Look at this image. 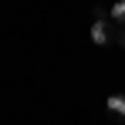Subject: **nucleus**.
Instances as JSON below:
<instances>
[{"mask_svg":"<svg viewBox=\"0 0 125 125\" xmlns=\"http://www.w3.org/2000/svg\"><path fill=\"white\" fill-rule=\"evenodd\" d=\"M122 47H125V34H122Z\"/></svg>","mask_w":125,"mask_h":125,"instance_id":"4","label":"nucleus"},{"mask_svg":"<svg viewBox=\"0 0 125 125\" xmlns=\"http://www.w3.org/2000/svg\"><path fill=\"white\" fill-rule=\"evenodd\" d=\"M105 108H108L112 115H125V95H108Z\"/></svg>","mask_w":125,"mask_h":125,"instance_id":"2","label":"nucleus"},{"mask_svg":"<svg viewBox=\"0 0 125 125\" xmlns=\"http://www.w3.org/2000/svg\"><path fill=\"white\" fill-rule=\"evenodd\" d=\"M91 41H95V44H108V24H105V21L91 24Z\"/></svg>","mask_w":125,"mask_h":125,"instance_id":"1","label":"nucleus"},{"mask_svg":"<svg viewBox=\"0 0 125 125\" xmlns=\"http://www.w3.org/2000/svg\"><path fill=\"white\" fill-rule=\"evenodd\" d=\"M112 17H115V21H125V0H115V7H112Z\"/></svg>","mask_w":125,"mask_h":125,"instance_id":"3","label":"nucleus"}]
</instances>
